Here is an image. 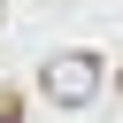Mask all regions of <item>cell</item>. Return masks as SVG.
I'll list each match as a JSON object with an SVG mask.
<instances>
[{
    "label": "cell",
    "instance_id": "2",
    "mask_svg": "<svg viewBox=\"0 0 123 123\" xmlns=\"http://www.w3.org/2000/svg\"><path fill=\"white\" fill-rule=\"evenodd\" d=\"M0 15H8V0H0Z\"/></svg>",
    "mask_w": 123,
    "mask_h": 123
},
{
    "label": "cell",
    "instance_id": "1",
    "mask_svg": "<svg viewBox=\"0 0 123 123\" xmlns=\"http://www.w3.org/2000/svg\"><path fill=\"white\" fill-rule=\"evenodd\" d=\"M92 92H100V62L92 54H54L46 62V100L54 108H85Z\"/></svg>",
    "mask_w": 123,
    "mask_h": 123
}]
</instances>
